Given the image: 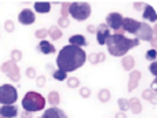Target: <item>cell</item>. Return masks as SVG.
<instances>
[{
  "label": "cell",
  "instance_id": "1",
  "mask_svg": "<svg viewBox=\"0 0 157 118\" xmlns=\"http://www.w3.org/2000/svg\"><path fill=\"white\" fill-rule=\"evenodd\" d=\"M87 61V54L83 48L75 46H65L59 50L55 59L57 69L65 73H72L80 69Z\"/></svg>",
  "mask_w": 157,
  "mask_h": 118
},
{
  "label": "cell",
  "instance_id": "2",
  "mask_svg": "<svg viewBox=\"0 0 157 118\" xmlns=\"http://www.w3.org/2000/svg\"><path fill=\"white\" fill-rule=\"evenodd\" d=\"M106 47H108V52L114 58H123L128 54V51L135 47L139 46L138 39H130L124 36L123 32H117L114 35H110L109 39L106 40Z\"/></svg>",
  "mask_w": 157,
  "mask_h": 118
},
{
  "label": "cell",
  "instance_id": "3",
  "mask_svg": "<svg viewBox=\"0 0 157 118\" xmlns=\"http://www.w3.org/2000/svg\"><path fill=\"white\" fill-rule=\"evenodd\" d=\"M46 107V98L41 94L35 91H29L24 95L22 98V109L29 113H35V111H41Z\"/></svg>",
  "mask_w": 157,
  "mask_h": 118
},
{
  "label": "cell",
  "instance_id": "4",
  "mask_svg": "<svg viewBox=\"0 0 157 118\" xmlns=\"http://www.w3.org/2000/svg\"><path fill=\"white\" fill-rule=\"evenodd\" d=\"M91 6L87 2H72L69 4V15L76 21H86L91 15Z\"/></svg>",
  "mask_w": 157,
  "mask_h": 118
},
{
  "label": "cell",
  "instance_id": "5",
  "mask_svg": "<svg viewBox=\"0 0 157 118\" xmlns=\"http://www.w3.org/2000/svg\"><path fill=\"white\" fill-rule=\"evenodd\" d=\"M17 100H18V91H17L15 87L11 85V84L0 85V105H15Z\"/></svg>",
  "mask_w": 157,
  "mask_h": 118
},
{
  "label": "cell",
  "instance_id": "6",
  "mask_svg": "<svg viewBox=\"0 0 157 118\" xmlns=\"http://www.w3.org/2000/svg\"><path fill=\"white\" fill-rule=\"evenodd\" d=\"M0 72L4 73L14 83H18V81L21 80V70H19V67H18V63H15V62H13V61L3 62V65L0 66Z\"/></svg>",
  "mask_w": 157,
  "mask_h": 118
},
{
  "label": "cell",
  "instance_id": "7",
  "mask_svg": "<svg viewBox=\"0 0 157 118\" xmlns=\"http://www.w3.org/2000/svg\"><path fill=\"white\" fill-rule=\"evenodd\" d=\"M123 18H124V17H123L120 13H116V11H113V13L108 14V17H106V19H105V25L109 28V29L114 30L116 33L117 32H121Z\"/></svg>",
  "mask_w": 157,
  "mask_h": 118
},
{
  "label": "cell",
  "instance_id": "8",
  "mask_svg": "<svg viewBox=\"0 0 157 118\" xmlns=\"http://www.w3.org/2000/svg\"><path fill=\"white\" fill-rule=\"evenodd\" d=\"M155 36V29L153 26H150L146 22H141V26H139L138 32L135 33V39H138L139 41H149L153 39Z\"/></svg>",
  "mask_w": 157,
  "mask_h": 118
},
{
  "label": "cell",
  "instance_id": "9",
  "mask_svg": "<svg viewBox=\"0 0 157 118\" xmlns=\"http://www.w3.org/2000/svg\"><path fill=\"white\" fill-rule=\"evenodd\" d=\"M139 26H141V22L136 21L134 18H123V24H121V32H127L131 35H135L138 32Z\"/></svg>",
  "mask_w": 157,
  "mask_h": 118
},
{
  "label": "cell",
  "instance_id": "10",
  "mask_svg": "<svg viewBox=\"0 0 157 118\" xmlns=\"http://www.w3.org/2000/svg\"><path fill=\"white\" fill-rule=\"evenodd\" d=\"M95 36H97V41L99 46H105L106 40L110 36V29L106 26L105 24H101L97 26V32H95Z\"/></svg>",
  "mask_w": 157,
  "mask_h": 118
},
{
  "label": "cell",
  "instance_id": "11",
  "mask_svg": "<svg viewBox=\"0 0 157 118\" xmlns=\"http://www.w3.org/2000/svg\"><path fill=\"white\" fill-rule=\"evenodd\" d=\"M18 21H19V24L29 26V25H32L33 22L36 21V15L30 8H24V10L18 14Z\"/></svg>",
  "mask_w": 157,
  "mask_h": 118
},
{
  "label": "cell",
  "instance_id": "12",
  "mask_svg": "<svg viewBox=\"0 0 157 118\" xmlns=\"http://www.w3.org/2000/svg\"><path fill=\"white\" fill-rule=\"evenodd\" d=\"M18 107L15 105L0 106V118H17L18 117Z\"/></svg>",
  "mask_w": 157,
  "mask_h": 118
},
{
  "label": "cell",
  "instance_id": "13",
  "mask_svg": "<svg viewBox=\"0 0 157 118\" xmlns=\"http://www.w3.org/2000/svg\"><path fill=\"white\" fill-rule=\"evenodd\" d=\"M141 77H142V73L139 72V70H132V72H130V77H128V89H127L128 92H132L134 89L138 88Z\"/></svg>",
  "mask_w": 157,
  "mask_h": 118
},
{
  "label": "cell",
  "instance_id": "14",
  "mask_svg": "<svg viewBox=\"0 0 157 118\" xmlns=\"http://www.w3.org/2000/svg\"><path fill=\"white\" fill-rule=\"evenodd\" d=\"M40 118H68V116L59 107H50L44 111Z\"/></svg>",
  "mask_w": 157,
  "mask_h": 118
},
{
  "label": "cell",
  "instance_id": "15",
  "mask_svg": "<svg viewBox=\"0 0 157 118\" xmlns=\"http://www.w3.org/2000/svg\"><path fill=\"white\" fill-rule=\"evenodd\" d=\"M36 51L41 52L44 55H48V54H55V47L51 41H47V40H41L39 43V46L36 47Z\"/></svg>",
  "mask_w": 157,
  "mask_h": 118
},
{
  "label": "cell",
  "instance_id": "16",
  "mask_svg": "<svg viewBox=\"0 0 157 118\" xmlns=\"http://www.w3.org/2000/svg\"><path fill=\"white\" fill-rule=\"evenodd\" d=\"M142 17H144V19H146V21H150V22H156L157 21V13H156V10L153 8V6L146 4V3H145L144 8H142Z\"/></svg>",
  "mask_w": 157,
  "mask_h": 118
},
{
  "label": "cell",
  "instance_id": "17",
  "mask_svg": "<svg viewBox=\"0 0 157 118\" xmlns=\"http://www.w3.org/2000/svg\"><path fill=\"white\" fill-rule=\"evenodd\" d=\"M69 44L75 47H78V48H84V47L88 46L87 43V39L84 37L83 35H73L69 37Z\"/></svg>",
  "mask_w": 157,
  "mask_h": 118
},
{
  "label": "cell",
  "instance_id": "18",
  "mask_svg": "<svg viewBox=\"0 0 157 118\" xmlns=\"http://www.w3.org/2000/svg\"><path fill=\"white\" fill-rule=\"evenodd\" d=\"M128 110H131L132 114H141L142 113V103L138 98H131L128 99Z\"/></svg>",
  "mask_w": 157,
  "mask_h": 118
},
{
  "label": "cell",
  "instance_id": "19",
  "mask_svg": "<svg viewBox=\"0 0 157 118\" xmlns=\"http://www.w3.org/2000/svg\"><path fill=\"white\" fill-rule=\"evenodd\" d=\"M121 66L125 72H132L134 67H135V59L131 55H125L121 58Z\"/></svg>",
  "mask_w": 157,
  "mask_h": 118
},
{
  "label": "cell",
  "instance_id": "20",
  "mask_svg": "<svg viewBox=\"0 0 157 118\" xmlns=\"http://www.w3.org/2000/svg\"><path fill=\"white\" fill-rule=\"evenodd\" d=\"M36 13L39 14H48L50 10H51V3L50 2H36L33 4Z\"/></svg>",
  "mask_w": 157,
  "mask_h": 118
},
{
  "label": "cell",
  "instance_id": "21",
  "mask_svg": "<svg viewBox=\"0 0 157 118\" xmlns=\"http://www.w3.org/2000/svg\"><path fill=\"white\" fill-rule=\"evenodd\" d=\"M106 59V55L103 52H91V54L87 57V61L91 65H98L101 62H103Z\"/></svg>",
  "mask_w": 157,
  "mask_h": 118
},
{
  "label": "cell",
  "instance_id": "22",
  "mask_svg": "<svg viewBox=\"0 0 157 118\" xmlns=\"http://www.w3.org/2000/svg\"><path fill=\"white\" fill-rule=\"evenodd\" d=\"M46 102H48L50 105H51V107H58V105H59V102H61L59 94H58L57 91H51L48 94V96H47Z\"/></svg>",
  "mask_w": 157,
  "mask_h": 118
},
{
  "label": "cell",
  "instance_id": "23",
  "mask_svg": "<svg viewBox=\"0 0 157 118\" xmlns=\"http://www.w3.org/2000/svg\"><path fill=\"white\" fill-rule=\"evenodd\" d=\"M47 36H50L51 40H59V39L62 37V30H61L57 25H54V26H51L50 29H47Z\"/></svg>",
  "mask_w": 157,
  "mask_h": 118
},
{
  "label": "cell",
  "instance_id": "24",
  "mask_svg": "<svg viewBox=\"0 0 157 118\" xmlns=\"http://www.w3.org/2000/svg\"><path fill=\"white\" fill-rule=\"evenodd\" d=\"M142 98L145 100H149L152 105H157V92H153L150 89H145L142 92Z\"/></svg>",
  "mask_w": 157,
  "mask_h": 118
},
{
  "label": "cell",
  "instance_id": "25",
  "mask_svg": "<svg viewBox=\"0 0 157 118\" xmlns=\"http://www.w3.org/2000/svg\"><path fill=\"white\" fill-rule=\"evenodd\" d=\"M98 99L101 103H108L110 100V91L108 88H102L98 92Z\"/></svg>",
  "mask_w": 157,
  "mask_h": 118
},
{
  "label": "cell",
  "instance_id": "26",
  "mask_svg": "<svg viewBox=\"0 0 157 118\" xmlns=\"http://www.w3.org/2000/svg\"><path fill=\"white\" fill-rule=\"evenodd\" d=\"M66 85H68L69 89H77L80 87V80L77 77H69L66 78Z\"/></svg>",
  "mask_w": 157,
  "mask_h": 118
},
{
  "label": "cell",
  "instance_id": "27",
  "mask_svg": "<svg viewBox=\"0 0 157 118\" xmlns=\"http://www.w3.org/2000/svg\"><path fill=\"white\" fill-rule=\"evenodd\" d=\"M52 77H54V80H57V81H65L66 78H68V73L57 69L52 72Z\"/></svg>",
  "mask_w": 157,
  "mask_h": 118
},
{
  "label": "cell",
  "instance_id": "28",
  "mask_svg": "<svg viewBox=\"0 0 157 118\" xmlns=\"http://www.w3.org/2000/svg\"><path fill=\"white\" fill-rule=\"evenodd\" d=\"M10 58H11L10 61L18 63V62L22 59V51H21V50H13V51H11V54H10Z\"/></svg>",
  "mask_w": 157,
  "mask_h": 118
},
{
  "label": "cell",
  "instance_id": "29",
  "mask_svg": "<svg viewBox=\"0 0 157 118\" xmlns=\"http://www.w3.org/2000/svg\"><path fill=\"white\" fill-rule=\"evenodd\" d=\"M117 105H119L120 111H123V113H125L128 110V99H125V98H120L117 100Z\"/></svg>",
  "mask_w": 157,
  "mask_h": 118
},
{
  "label": "cell",
  "instance_id": "30",
  "mask_svg": "<svg viewBox=\"0 0 157 118\" xmlns=\"http://www.w3.org/2000/svg\"><path fill=\"white\" fill-rule=\"evenodd\" d=\"M57 26L59 28V29H63V28H68L69 25H71V21H69V18H65V17H59L58 18V22H57Z\"/></svg>",
  "mask_w": 157,
  "mask_h": 118
},
{
  "label": "cell",
  "instance_id": "31",
  "mask_svg": "<svg viewBox=\"0 0 157 118\" xmlns=\"http://www.w3.org/2000/svg\"><path fill=\"white\" fill-rule=\"evenodd\" d=\"M69 4H71V3H68V2L61 3V17L69 18Z\"/></svg>",
  "mask_w": 157,
  "mask_h": 118
},
{
  "label": "cell",
  "instance_id": "32",
  "mask_svg": "<svg viewBox=\"0 0 157 118\" xmlns=\"http://www.w3.org/2000/svg\"><path fill=\"white\" fill-rule=\"evenodd\" d=\"M4 30L7 33H13L14 30H15V24H14V21L7 19V21L4 22Z\"/></svg>",
  "mask_w": 157,
  "mask_h": 118
},
{
  "label": "cell",
  "instance_id": "33",
  "mask_svg": "<svg viewBox=\"0 0 157 118\" xmlns=\"http://www.w3.org/2000/svg\"><path fill=\"white\" fill-rule=\"evenodd\" d=\"M25 76H26L29 80H35L36 77H37V74H36V69L32 66H29L26 70H25Z\"/></svg>",
  "mask_w": 157,
  "mask_h": 118
},
{
  "label": "cell",
  "instance_id": "34",
  "mask_svg": "<svg viewBox=\"0 0 157 118\" xmlns=\"http://www.w3.org/2000/svg\"><path fill=\"white\" fill-rule=\"evenodd\" d=\"M78 94H80L81 98H84V99H88V98L91 96V89H90L88 87H81V88L78 89Z\"/></svg>",
  "mask_w": 157,
  "mask_h": 118
},
{
  "label": "cell",
  "instance_id": "35",
  "mask_svg": "<svg viewBox=\"0 0 157 118\" xmlns=\"http://www.w3.org/2000/svg\"><path fill=\"white\" fill-rule=\"evenodd\" d=\"M156 57H157V52H156L155 48H150L149 51H146V54H145V58H146L147 61H150V62H155Z\"/></svg>",
  "mask_w": 157,
  "mask_h": 118
},
{
  "label": "cell",
  "instance_id": "36",
  "mask_svg": "<svg viewBox=\"0 0 157 118\" xmlns=\"http://www.w3.org/2000/svg\"><path fill=\"white\" fill-rule=\"evenodd\" d=\"M35 36L39 39V40H46V37H47V29H37L35 32Z\"/></svg>",
  "mask_w": 157,
  "mask_h": 118
},
{
  "label": "cell",
  "instance_id": "37",
  "mask_svg": "<svg viewBox=\"0 0 157 118\" xmlns=\"http://www.w3.org/2000/svg\"><path fill=\"white\" fill-rule=\"evenodd\" d=\"M35 80H36V85H37L39 88H43V87L46 85L47 78H46V76H39V77L35 78Z\"/></svg>",
  "mask_w": 157,
  "mask_h": 118
},
{
  "label": "cell",
  "instance_id": "38",
  "mask_svg": "<svg viewBox=\"0 0 157 118\" xmlns=\"http://www.w3.org/2000/svg\"><path fill=\"white\" fill-rule=\"evenodd\" d=\"M149 70H150V73H152L153 76H157V62L155 61V62H152V63H150V66H149Z\"/></svg>",
  "mask_w": 157,
  "mask_h": 118
},
{
  "label": "cell",
  "instance_id": "39",
  "mask_svg": "<svg viewBox=\"0 0 157 118\" xmlns=\"http://www.w3.org/2000/svg\"><path fill=\"white\" fill-rule=\"evenodd\" d=\"M19 117L21 118H33V114L29 113V111H21V114H19Z\"/></svg>",
  "mask_w": 157,
  "mask_h": 118
},
{
  "label": "cell",
  "instance_id": "40",
  "mask_svg": "<svg viewBox=\"0 0 157 118\" xmlns=\"http://www.w3.org/2000/svg\"><path fill=\"white\" fill-rule=\"evenodd\" d=\"M144 6H145V3H142V2L134 3V8H135V10H138V11H141L142 8H144Z\"/></svg>",
  "mask_w": 157,
  "mask_h": 118
},
{
  "label": "cell",
  "instance_id": "41",
  "mask_svg": "<svg viewBox=\"0 0 157 118\" xmlns=\"http://www.w3.org/2000/svg\"><path fill=\"white\" fill-rule=\"evenodd\" d=\"M87 32L88 33H95L97 32V26H95V25H88V26H87Z\"/></svg>",
  "mask_w": 157,
  "mask_h": 118
},
{
  "label": "cell",
  "instance_id": "42",
  "mask_svg": "<svg viewBox=\"0 0 157 118\" xmlns=\"http://www.w3.org/2000/svg\"><path fill=\"white\" fill-rule=\"evenodd\" d=\"M149 89L153 92H157V80H153V83H152V85H150Z\"/></svg>",
  "mask_w": 157,
  "mask_h": 118
},
{
  "label": "cell",
  "instance_id": "43",
  "mask_svg": "<svg viewBox=\"0 0 157 118\" xmlns=\"http://www.w3.org/2000/svg\"><path fill=\"white\" fill-rule=\"evenodd\" d=\"M114 118H127V116H125V113H123V111H117Z\"/></svg>",
  "mask_w": 157,
  "mask_h": 118
},
{
  "label": "cell",
  "instance_id": "44",
  "mask_svg": "<svg viewBox=\"0 0 157 118\" xmlns=\"http://www.w3.org/2000/svg\"><path fill=\"white\" fill-rule=\"evenodd\" d=\"M46 67H47V70H50V72H51V73L54 72V66H52L51 63H47V66H46Z\"/></svg>",
  "mask_w": 157,
  "mask_h": 118
}]
</instances>
